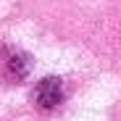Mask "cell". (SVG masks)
<instances>
[{"label": "cell", "instance_id": "6da1fadb", "mask_svg": "<svg viewBox=\"0 0 121 121\" xmlns=\"http://www.w3.org/2000/svg\"><path fill=\"white\" fill-rule=\"evenodd\" d=\"M34 100H37L39 108L53 111L55 105L63 103V82H60L58 76H45L42 82L37 84V90H34Z\"/></svg>", "mask_w": 121, "mask_h": 121}, {"label": "cell", "instance_id": "7a4b0ae2", "mask_svg": "<svg viewBox=\"0 0 121 121\" xmlns=\"http://www.w3.org/2000/svg\"><path fill=\"white\" fill-rule=\"evenodd\" d=\"M29 66H32V58L29 55H24L21 50H8V69L16 74V79H21L29 71Z\"/></svg>", "mask_w": 121, "mask_h": 121}]
</instances>
